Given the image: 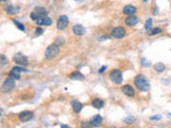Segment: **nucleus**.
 <instances>
[{"mask_svg": "<svg viewBox=\"0 0 171 128\" xmlns=\"http://www.w3.org/2000/svg\"><path fill=\"white\" fill-rule=\"evenodd\" d=\"M134 83L135 86H136V88L141 92H146L150 90V82H149L148 79L144 76H142V75H138V76L135 78Z\"/></svg>", "mask_w": 171, "mask_h": 128, "instance_id": "nucleus-1", "label": "nucleus"}, {"mask_svg": "<svg viewBox=\"0 0 171 128\" xmlns=\"http://www.w3.org/2000/svg\"><path fill=\"white\" fill-rule=\"evenodd\" d=\"M60 52V46H58L56 43L52 45H49L45 50V59L48 61H52L55 58H57V55Z\"/></svg>", "mask_w": 171, "mask_h": 128, "instance_id": "nucleus-2", "label": "nucleus"}, {"mask_svg": "<svg viewBox=\"0 0 171 128\" xmlns=\"http://www.w3.org/2000/svg\"><path fill=\"white\" fill-rule=\"evenodd\" d=\"M47 15H48L47 10L44 9V8H41V7H38V8H35L32 12H31L30 18L33 19V20H37V19H38V18L46 17Z\"/></svg>", "mask_w": 171, "mask_h": 128, "instance_id": "nucleus-3", "label": "nucleus"}, {"mask_svg": "<svg viewBox=\"0 0 171 128\" xmlns=\"http://www.w3.org/2000/svg\"><path fill=\"white\" fill-rule=\"evenodd\" d=\"M109 78L115 84H121L123 80V75L120 69H114L111 73L109 74Z\"/></svg>", "mask_w": 171, "mask_h": 128, "instance_id": "nucleus-4", "label": "nucleus"}, {"mask_svg": "<svg viewBox=\"0 0 171 128\" xmlns=\"http://www.w3.org/2000/svg\"><path fill=\"white\" fill-rule=\"evenodd\" d=\"M14 80H15V79L11 78V77L6 79V81H4L1 86L2 93H9V92H11L14 88H15V81Z\"/></svg>", "mask_w": 171, "mask_h": 128, "instance_id": "nucleus-5", "label": "nucleus"}, {"mask_svg": "<svg viewBox=\"0 0 171 128\" xmlns=\"http://www.w3.org/2000/svg\"><path fill=\"white\" fill-rule=\"evenodd\" d=\"M69 26V17L65 15H62L57 20V28L59 30H64Z\"/></svg>", "mask_w": 171, "mask_h": 128, "instance_id": "nucleus-6", "label": "nucleus"}, {"mask_svg": "<svg viewBox=\"0 0 171 128\" xmlns=\"http://www.w3.org/2000/svg\"><path fill=\"white\" fill-rule=\"evenodd\" d=\"M111 37L120 40V38H123L125 37V30L122 27H115L111 30Z\"/></svg>", "mask_w": 171, "mask_h": 128, "instance_id": "nucleus-7", "label": "nucleus"}, {"mask_svg": "<svg viewBox=\"0 0 171 128\" xmlns=\"http://www.w3.org/2000/svg\"><path fill=\"white\" fill-rule=\"evenodd\" d=\"M21 72H27V69L26 68H21V67L19 66H15L12 68L11 73H10V77L13 79H15V80H17V79L20 78V73Z\"/></svg>", "mask_w": 171, "mask_h": 128, "instance_id": "nucleus-8", "label": "nucleus"}, {"mask_svg": "<svg viewBox=\"0 0 171 128\" xmlns=\"http://www.w3.org/2000/svg\"><path fill=\"white\" fill-rule=\"evenodd\" d=\"M102 123H103V117H101L100 114H96L91 119L89 124H90L91 127H100L101 125H102Z\"/></svg>", "mask_w": 171, "mask_h": 128, "instance_id": "nucleus-9", "label": "nucleus"}, {"mask_svg": "<svg viewBox=\"0 0 171 128\" xmlns=\"http://www.w3.org/2000/svg\"><path fill=\"white\" fill-rule=\"evenodd\" d=\"M121 91L124 95L128 96V97H134L135 96V90L133 89V86H129V84H125V86H122Z\"/></svg>", "mask_w": 171, "mask_h": 128, "instance_id": "nucleus-10", "label": "nucleus"}, {"mask_svg": "<svg viewBox=\"0 0 171 128\" xmlns=\"http://www.w3.org/2000/svg\"><path fill=\"white\" fill-rule=\"evenodd\" d=\"M13 60H14V62H16V63L19 64V65H23V66H25V65L28 64V59L21 54L15 55V57L13 58Z\"/></svg>", "mask_w": 171, "mask_h": 128, "instance_id": "nucleus-11", "label": "nucleus"}, {"mask_svg": "<svg viewBox=\"0 0 171 128\" xmlns=\"http://www.w3.org/2000/svg\"><path fill=\"white\" fill-rule=\"evenodd\" d=\"M18 117H19V120H20L21 122H28V121L32 120L33 113L31 112V111H23V112L19 113Z\"/></svg>", "mask_w": 171, "mask_h": 128, "instance_id": "nucleus-12", "label": "nucleus"}, {"mask_svg": "<svg viewBox=\"0 0 171 128\" xmlns=\"http://www.w3.org/2000/svg\"><path fill=\"white\" fill-rule=\"evenodd\" d=\"M124 23H125V25L128 26V27H134L135 25H137V24L139 23V18L135 15H131V16H128V17L125 18Z\"/></svg>", "mask_w": 171, "mask_h": 128, "instance_id": "nucleus-13", "label": "nucleus"}, {"mask_svg": "<svg viewBox=\"0 0 171 128\" xmlns=\"http://www.w3.org/2000/svg\"><path fill=\"white\" fill-rule=\"evenodd\" d=\"M38 26H50L52 25V18H48L47 16L46 17H43V18H38L35 20Z\"/></svg>", "mask_w": 171, "mask_h": 128, "instance_id": "nucleus-14", "label": "nucleus"}, {"mask_svg": "<svg viewBox=\"0 0 171 128\" xmlns=\"http://www.w3.org/2000/svg\"><path fill=\"white\" fill-rule=\"evenodd\" d=\"M72 30H73L74 34H76V35H83L86 33V28L83 27V26H81V25H75V26H73Z\"/></svg>", "mask_w": 171, "mask_h": 128, "instance_id": "nucleus-15", "label": "nucleus"}, {"mask_svg": "<svg viewBox=\"0 0 171 128\" xmlns=\"http://www.w3.org/2000/svg\"><path fill=\"white\" fill-rule=\"evenodd\" d=\"M136 11H137V9L135 8L134 6H131V4H128V6H126L123 8V14H125L126 16L134 15V14L136 13Z\"/></svg>", "mask_w": 171, "mask_h": 128, "instance_id": "nucleus-16", "label": "nucleus"}, {"mask_svg": "<svg viewBox=\"0 0 171 128\" xmlns=\"http://www.w3.org/2000/svg\"><path fill=\"white\" fill-rule=\"evenodd\" d=\"M72 109H73L74 112L78 113L80 112L81 109H83V104L79 100H73L72 101Z\"/></svg>", "mask_w": 171, "mask_h": 128, "instance_id": "nucleus-17", "label": "nucleus"}, {"mask_svg": "<svg viewBox=\"0 0 171 128\" xmlns=\"http://www.w3.org/2000/svg\"><path fill=\"white\" fill-rule=\"evenodd\" d=\"M4 10H6V12L8 14H17L19 11H20V7H18V8H15V7L13 6H7L4 7Z\"/></svg>", "mask_w": 171, "mask_h": 128, "instance_id": "nucleus-18", "label": "nucleus"}, {"mask_svg": "<svg viewBox=\"0 0 171 128\" xmlns=\"http://www.w3.org/2000/svg\"><path fill=\"white\" fill-rule=\"evenodd\" d=\"M105 103L103 99H101V98H95V99L92 100V106L96 109H102L103 107H104Z\"/></svg>", "mask_w": 171, "mask_h": 128, "instance_id": "nucleus-19", "label": "nucleus"}, {"mask_svg": "<svg viewBox=\"0 0 171 128\" xmlns=\"http://www.w3.org/2000/svg\"><path fill=\"white\" fill-rule=\"evenodd\" d=\"M70 78L74 79V80H83L85 76L81 73H79V72H74V73H72V75L70 76Z\"/></svg>", "mask_w": 171, "mask_h": 128, "instance_id": "nucleus-20", "label": "nucleus"}, {"mask_svg": "<svg viewBox=\"0 0 171 128\" xmlns=\"http://www.w3.org/2000/svg\"><path fill=\"white\" fill-rule=\"evenodd\" d=\"M154 69H155L157 73H163V72L165 71V65L163 63H156L154 65Z\"/></svg>", "mask_w": 171, "mask_h": 128, "instance_id": "nucleus-21", "label": "nucleus"}, {"mask_svg": "<svg viewBox=\"0 0 171 128\" xmlns=\"http://www.w3.org/2000/svg\"><path fill=\"white\" fill-rule=\"evenodd\" d=\"M151 27H152V19L149 18L148 20H146V25H144V29L149 31V30H151Z\"/></svg>", "mask_w": 171, "mask_h": 128, "instance_id": "nucleus-22", "label": "nucleus"}, {"mask_svg": "<svg viewBox=\"0 0 171 128\" xmlns=\"http://www.w3.org/2000/svg\"><path fill=\"white\" fill-rule=\"evenodd\" d=\"M13 21H14V24H15V26L19 29V30L25 31V27H24V25H21V24L19 23L18 20H16V19H13Z\"/></svg>", "mask_w": 171, "mask_h": 128, "instance_id": "nucleus-23", "label": "nucleus"}, {"mask_svg": "<svg viewBox=\"0 0 171 128\" xmlns=\"http://www.w3.org/2000/svg\"><path fill=\"white\" fill-rule=\"evenodd\" d=\"M162 32V29L160 28H154L152 30L150 31V35H155V34H158V33Z\"/></svg>", "mask_w": 171, "mask_h": 128, "instance_id": "nucleus-24", "label": "nucleus"}, {"mask_svg": "<svg viewBox=\"0 0 171 128\" xmlns=\"http://www.w3.org/2000/svg\"><path fill=\"white\" fill-rule=\"evenodd\" d=\"M56 44L58 45V46H63L64 45V40H63V38H61V37H58L57 38V40H56Z\"/></svg>", "mask_w": 171, "mask_h": 128, "instance_id": "nucleus-25", "label": "nucleus"}, {"mask_svg": "<svg viewBox=\"0 0 171 128\" xmlns=\"http://www.w3.org/2000/svg\"><path fill=\"white\" fill-rule=\"evenodd\" d=\"M141 64H142L143 67H149L151 65L150 61H148L146 58H142V59H141Z\"/></svg>", "mask_w": 171, "mask_h": 128, "instance_id": "nucleus-26", "label": "nucleus"}, {"mask_svg": "<svg viewBox=\"0 0 171 128\" xmlns=\"http://www.w3.org/2000/svg\"><path fill=\"white\" fill-rule=\"evenodd\" d=\"M43 33H44V29H42L40 27L37 28V30H35V34H37L38 37V35H41V34H43Z\"/></svg>", "mask_w": 171, "mask_h": 128, "instance_id": "nucleus-27", "label": "nucleus"}, {"mask_svg": "<svg viewBox=\"0 0 171 128\" xmlns=\"http://www.w3.org/2000/svg\"><path fill=\"white\" fill-rule=\"evenodd\" d=\"M124 122L126 123V124H132V123L135 122V119H134V117H129V119L127 117V119L124 120Z\"/></svg>", "mask_w": 171, "mask_h": 128, "instance_id": "nucleus-28", "label": "nucleus"}, {"mask_svg": "<svg viewBox=\"0 0 171 128\" xmlns=\"http://www.w3.org/2000/svg\"><path fill=\"white\" fill-rule=\"evenodd\" d=\"M160 119H162V115H156V117H151V120H152V121H160Z\"/></svg>", "mask_w": 171, "mask_h": 128, "instance_id": "nucleus-29", "label": "nucleus"}, {"mask_svg": "<svg viewBox=\"0 0 171 128\" xmlns=\"http://www.w3.org/2000/svg\"><path fill=\"white\" fill-rule=\"evenodd\" d=\"M106 69H107V66H103V67H101L100 71H98V73H100V74H103V73H104V72L106 71Z\"/></svg>", "mask_w": 171, "mask_h": 128, "instance_id": "nucleus-30", "label": "nucleus"}, {"mask_svg": "<svg viewBox=\"0 0 171 128\" xmlns=\"http://www.w3.org/2000/svg\"><path fill=\"white\" fill-rule=\"evenodd\" d=\"M1 60H2V64H6L7 63V59L3 55H1Z\"/></svg>", "mask_w": 171, "mask_h": 128, "instance_id": "nucleus-31", "label": "nucleus"}, {"mask_svg": "<svg viewBox=\"0 0 171 128\" xmlns=\"http://www.w3.org/2000/svg\"><path fill=\"white\" fill-rule=\"evenodd\" d=\"M105 40H107V37H102L100 38V41H105Z\"/></svg>", "mask_w": 171, "mask_h": 128, "instance_id": "nucleus-32", "label": "nucleus"}, {"mask_svg": "<svg viewBox=\"0 0 171 128\" xmlns=\"http://www.w3.org/2000/svg\"><path fill=\"white\" fill-rule=\"evenodd\" d=\"M61 127H63V128H67L69 126H66V125H61Z\"/></svg>", "mask_w": 171, "mask_h": 128, "instance_id": "nucleus-33", "label": "nucleus"}, {"mask_svg": "<svg viewBox=\"0 0 171 128\" xmlns=\"http://www.w3.org/2000/svg\"><path fill=\"white\" fill-rule=\"evenodd\" d=\"M75 1H83V0H75Z\"/></svg>", "mask_w": 171, "mask_h": 128, "instance_id": "nucleus-34", "label": "nucleus"}, {"mask_svg": "<svg viewBox=\"0 0 171 128\" xmlns=\"http://www.w3.org/2000/svg\"><path fill=\"white\" fill-rule=\"evenodd\" d=\"M142 1H148V0H142Z\"/></svg>", "mask_w": 171, "mask_h": 128, "instance_id": "nucleus-35", "label": "nucleus"}, {"mask_svg": "<svg viewBox=\"0 0 171 128\" xmlns=\"http://www.w3.org/2000/svg\"><path fill=\"white\" fill-rule=\"evenodd\" d=\"M1 1H7V0H1Z\"/></svg>", "mask_w": 171, "mask_h": 128, "instance_id": "nucleus-36", "label": "nucleus"}]
</instances>
